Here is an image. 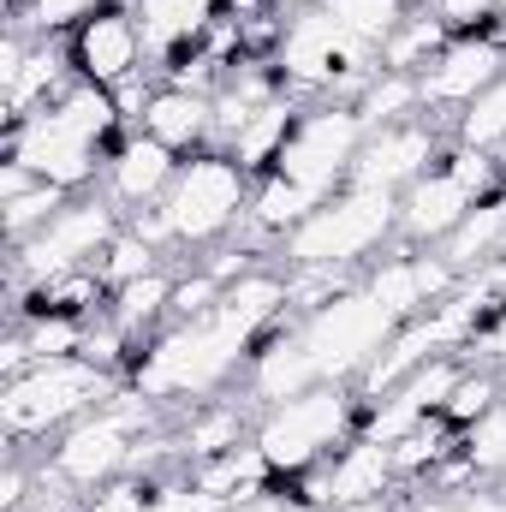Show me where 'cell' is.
Wrapping results in <instances>:
<instances>
[{
  "instance_id": "obj_22",
  "label": "cell",
  "mask_w": 506,
  "mask_h": 512,
  "mask_svg": "<svg viewBox=\"0 0 506 512\" xmlns=\"http://www.w3.org/2000/svg\"><path fill=\"white\" fill-rule=\"evenodd\" d=\"M501 251H506V191L483 197V203L441 239V256L459 268V280H465V274H483Z\"/></svg>"
},
{
  "instance_id": "obj_48",
  "label": "cell",
  "mask_w": 506,
  "mask_h": 512,
  "mask_svg": "<svg viewBox=\"0 0 506 512\" xmlns=\"http://www.w3.org/2000/svg\"><path fill=\"white\" fill-rule=\"evenodd\" d=\"M495 489H506V465H501V471H495Z\"/></svg>"
},
{
  "instance_id": "obj_27",
  "label": "cell",
  "mask_w": 506,
  "mask_h": 512,
  "mask_svg": "<svg viewBox=\"0 0 506 512\" xmlns=\"http://www.w3.org/2000/svg\"><path fill=\"white\" fill-rule=\"evenodd\" d=\"M310 209H316V197H310V191H298L292 179L268 173V179L251 191V209H245V215H251L256 233H268V239H286V233H292V227H298Z\"/></svg>"
},
{
  "instance_id": "obj_20",
  "label": "cell",
  "mask_w": 506,
  "mask_h": 512,
  "mask_svg": "<svg viewBox=\"0 0 506 512\" xmlns=\"http://www.w3.org/2000/svg\"><path fill=\"white\" fill-rule=\"evenodd\" d=\"M215 6L221 0H137V24H143V48L161 60H179L191 48H203V36L215 30Z\"/></svg>"
},
{
  "instance_id": "obj_37",
  "label": "cell",
  "mask_w": 506,
  "mask_h": 512,
  "mask_svg": "<svg viewBox=\"0 0 506 512\" xmlns=\"http://www.w3.org/2000/svg\"><path fill=\"white\" fill-rule=\"evenodd\" d=\"M399 512H506V489H423Z\"/></svg>"
},
{
  "instance_id": "obj_21",
  "label": "cell",
  "mask_w": 506,
  "mask_h": 512,
  "mask_svg": "<svg viewBox=\"0 0 506 512\" xmlns=\"http://www.w3.org/2000/svg\"><path fill=\"white\" fill-rule=\"evenodd\" d=\"M149 137H161L167 149H203L215 137V96H197V90H179V84H161L143 108V126Z\"/></svg>"
},
{
  "instance_id": "obj_28",
  "label": "cell",
  "mask_w": 506,
  "mask_h": 512,
  "mask_svg": "<svg viewBox=\"0 0 506 512\" xmlns=\"http://www.w3.org/2000/svg\"><path fill=\"white\" fill-rule=\"evenodd\" d=\"M423 108V96H417V78L411 72H376L370 84H364V96H358V114H364V126H399V120H411Z\"/></svg>"
},
{
  "instance_id": "obj_26",
  "label": "cell",
  "mask_w": 506,
  "mask_h": 512,
  "mask_svg": "<svg viewBox=\"0 0 506 512\" xmlns=\"http://www.w3.org/2000/svg\"><path fill=\"white\" fill-rule=\"evenodd\" d=\"M72 203V191H60V185H48V179H36V185H24V191H12V197H0V227H6V245H24V239H36L60 209Z\"/></svg>"
},
{
  "instance_id": "obj_10",
  "label": "cell",
  "mask_w": 506,
  "mask_h": 512,
  "mask_svg": "<svg viewBox=\"0 0 506 512\" xmlns=\"http://www.w3.org/2000/svg\"><path fill=\"white\" fill-rule=\"evenodd\" d=\"M495 155L453 143L405 197H399V239L405 245H441L483 197H495Z\"/></svg>"
},
{
  "instance_id": "obj_8",
  "label": "cell",
  "mask_w": 506,
  "mask_h": 512,
  "mask_svg": "<svg viewBox=\"0 0 506 512\" xmlns=\"http://www.w3.org/2000/svg\"><path fill=\"white\" fill-rule=\"evenodd\" d=\"M155 405L161 399H149L143 387H120L108 405H96L72 429H60V447H54L48 471L72 489H102V483L126 477L137 447H143V429L155 423Z\"/></svg>"
},
{
  "instance_id": "obj_4",
  "label": "cell",
  "mask_w": 506,
  "mask_h": 512,
  "mask_svg": "<svg viewBox=\"0 0 506 512\" xmlns=\"http://www.w3.org/2000/svg\"><path fill=\"white\" fill-rule=\"evenodd\" d=\"M280 84L298 96H334V102H358L364 84L381 72V54L370 42H358L322 0L292 6V18L280 24V48H274Z\"/></svg>"
},
{
  "instance_id": "obj_35",
  "label": "cell",
  "mask_w": 506,
  "mask_h": 512,
  "mask_svg": "<svg viewBox=\"0 0 506 512\" xmlns=\"http://www.w3.org/2000/svg\"><path fill=\"white\" fill-rule=\"evenodd\" d=\"M102 6H114V0H30V6H18L12 18H18V30L30 24V30H66V24H84V18H96Z\"/></svg>"
},
{
  "instance_id": "obj_50",
  "label": "cell",
  "mask_w": 506,
  "mask_h": 512,
  "mask_svg": "<svg viewBox=\"0 0 506 512\" xmlns=\"http://www.w3.org/2000/svg\"><path fill=\"white\" fill-rule=\"evenodd\" d=\"M501 24H506V12H501Z\"/></svg>"
},
{
  "instance_id": "obj_34",
  "label": "cell",
  "mask_w": 506,
  "mask_h": 512,
  "mask_svg": "<svg viewBox=\"0 0 506 512\" xmlns=\"http://www.w3.org/2000/svg\"><path fill=\"white\" fill-rule=\"evenodd\" d=\"M495 399H501V376H495V370H465V376L453 382V393H447V411H441V417H447V423H477Z\"/></svg>"
},
{
  "instance_id": "obj_19",
  "label": "cell",
  "mask_w": 506,
  "mask_h": 512,
  "mask_svg": "<svg viewBox=\"0 0 506 512\" xmlns=\"http://www.w3.org/2000/svg\"><path fill=\"white\" fill-rule=\"evenodd\" d=\"M0 84H6V114H12V126H18V120L42 114L48 102H60V96L78 84V78H72V48H54V42L42 36V42L24 48L18 72L0 78Z\"/></svg>"
},
{
  "instance_id": "obj_32",
  "label": "cell",
  "mask_w": 506,
  "mask_h": 512,
  "mask_svg": "<svg viewBox=\"0 0 506 512\" xmlns=\"http://www.w3.org/2000/svg\"><path fill=\"white\" fill-rule=\"evenodd\" d=\"M322 6H328L358 42H370L376 54H381V42L393 36V24L405 18V0H322Z\"/></svg>"
},
{
  "instance_id": "obj_41",
  "label": "cell",
  "mask_w": 506,
  "mask_h": 512,
  "mask_svg": "<svg viewBox=\"0 0 506 512\" xmlns=\"http://www.w3.org/2000/svg\"><path fill=\"white\" fill-rule=\"evenodd\" d=\"M12 512H84V501L72 495V483H60V477L42 465V483H36V495H30L24 507H12Z\"/></svg>"
},
{
  "instance_id": "obj_25",
  "label": "cell",
  "mask_w": 506,
  "mask_h": 512,
  "mask_svg": "<svg viewBox=\"0 0 506 512\" xmlns=\"http://www.w3.org/2000/svg\"><path fill=\"white\" fill-rule=\"evenodd\" d=\"M108 298H114V304H108V316L126 328L131 340H137V334L149 340V328H155V322L167 316V304H173V274H167V268H149V274L126 280V286H120V292H108Z\"/></svg>"
},
{
  "instance_id": "obj_24",
  "label": "cell",
  "mask_w": 506,
  "mask_h": 512,
  "mask_svg": "<svg viewBox=\"0 0 506 512\" xmlns=\"http://www.w3.org/2000/svg\"><path fill=\"white\" fill-rule=\"evenodd\" d=\"M441 48H447V24L435 18V6L429 12H405L393 24V36L381 42V72H411L417 78Z\"/></svg>"
},
{
  "instance_id": "obj_17",
  "label": "cell",
  "mask_w": 506,
  "mask_h": 512,
  "mask_svg": "<svg viewBox=\"0 0 506 512\" xmlns=\"http://www.w3.org/2000/svg\"><path fill=\"white\" fill-rule=\"evenodd\" d=\"M364 286L376 292V298L393 310V316H399V322H411V316L435 310V304L459 286V268H453L441 251H429V245H411V251L376 262Z\"/></svg>"
},
{
  "instance_id": "obj_49",
  "label": "cell",
  "mask_w": 506,
  "mask_h": 512,
  "mask_svg": "<svg viewBox=\"0 0 506 512\" xmlns=\"http://www.w3.org/2000/svg\"><path fill=\"white\" fill-rule=\"evenodd\" d=\"M286 6H310V0H286Z\"/></svg>"
},
{
  "instance_id": "obj_29",
  "label": "cell",
  "mask_w": 506,
  "mask_h": 512,
  "mask_svg": "<svg viewBox=\"0 0 506 512\" xmlns=\"http://www.w3.org/2000/svg\"><path fill=\"white\" fill-rule=\"evenodd\" d=\"M239 429H245L239 405H203V411H191V423L179 429V453H191V459L233 453V447H239Z\"/></svg>"
},
{
  "instance_id": "obj_11",
  "label": "cell",
  "mask_w": 506,
  "mask_h": 512,
  "mask_svg": "<svg viewBox=\"0 0 506 512\" xmlns=\"http://www.w3.org/2000/svg\"><path fill=\"white\" fill-rule=\"evenodd\" d=\"M364 137H370V126H364L358 102L304 108L298 126H292V137H286V149H280V161H274L268 173H280V179H292L298 191H310L316 203H328L334 191L352 185V161H358Z\"/></svg>"
},
{
  "instance_id": "obj_7",
  "label": "cell",
  "mask_w": 506,
  "mask_h": 512,
  "mask_svg": "<svg viewBox=\"0 0 506 512\" xmlns=\"http://www.w3.org/2000/svg\"><path fill=\"white\" fill-rule=\"evenodd\" d=\"M120 393V376L96 358H42L24 376H12L0 393V423L12 441H36L48 429H72L84 411L108 405Z\"/></svg>"
},
{
  "instance_id": "obj_15",
  "label": "cell",
  "mask_w": 506,
  "mask_h": 512,
  "mask_svg": "<svg viewBox=\"0 0 506 512\" xmlns=\"http://www.w3.org/2000/svg\"><path fill=\"white\" fill-rule=\"evenodd\" d=\"M143 54L149 48H143V24L131 6H102L96 18H84L72 30V72L84 84H102V90L126 84V78H137Z\"/></svg>"
},
{
  "instance_id": "obj_38",
  "label": "cell",
  "mask_w": 506,
  "mask_h": 512,
  "mask_svg": "<svg viewBox=\"0 0 506 512\" xmlns=\"http://www.w3.org/2000/svg\"><path fill=\"white\" fill-rule=\"evenodd\" d=\"M501 12L506 0H435V18L465 36H483V24H501Z\"/></svg>"
},
{
  "instance_id": "obj_44",
  "label": "cell",
  "mask_w": 506,
  "mask_h": 512,
  "mask_svg": "<svg viewBox=\"0 0 506 512\" xmlns=\"http://www.w3.org/2000/svg\"><path fill=\"white\" fill-rule=\"evenodd\" d=\"M221 512H310L298 495H274V489H256V495H245V501H233V507Z\"/></svg>"
},
{
  "instance_id": "obj_2",
  "label": "cell",
  "mask_w": 506,
  "mask_h": 512,
  "mask_svg": "<svg viewBox=\"0 0 506 512\" xmlns=\"http://www.w3.org/2000/svg\"><path fill=\"white\" fill-rule=\"evenodd\" d=\"M393 334H399V316L370 286H340L334 298L298 310V322L286 334L262 340L245 376H251V393L262 405H280V399L310 393L322 382H358L387 352Z\"/></svg>"
},
{
  "instance_id": "obj_33",
  "label": "cell",
  "mask_w": 506,
  "mask_h": 512,
  "mask_svg": "<svg viewBox=\"0 0 506 512\" xmlns=\"http://www.w3.org/2000/svg\"><path fill=\"white\" fill-rule=\"evenodd\" d=\"M459 447H465V459H471L477 477H495V471H501L506 465V399H495L477 423H465Z\"/></svg>"
},
{
  "instance_id": "obj_31",
  "label": "cell",
  "mask_w": 506,
  "mask_h": 512,
  "mask_svg": "<svg viewBox=\"0 0 506 512\" xmlns=\"http://www.w3.org/2000/svg\"><path fill=\"white\" fill-rule=\"evenodd\" d=\"M102 280H108V292H120L126 280H137V274H149V268H161V251L143 239V233H131V227H120L108 245H102V256L90 262Z\"/></svg>"
},
{
  "instance_id": "obj_14",
  "label": "cell",
  "mask_w": 506,
  "mask_h": 512,
  "mask_svg": "<svg viewBox=\"0 0 506 512\" xmlns=\"http://www.w3.org/2000/svg\"><path fill=\"white\" fill-rule=\"evenodd\" d=\"M506 72V42L501 36H459V42H447L423 72H417V96H423V108H441V114H453V108H471L495 78Z\"/></svg>"
},
{
  "instance_id": "obj_23",
  "label": "cell",
  "mask_w": 506,
  "mask_h": 512,
  "mask_svg": "<svg viewBox=\"0 0 506 512\" xmlns=\"http://www.w3.org/2000/svg\"><path fill=\"white\" fill-rule=\"evenodd\" d=\"M298 102L292 96H274V102H262V108H251V120L227 137V155L245 167V173H256V167H274L280 161V149H286V137H292V126H298Z\"/></svg>"
},
{
  "instance_id": "obj_30",
  "label": "cell",
  "mask_w": 506,
  "mask_h": 512,
  "mask_svg": "<svg viewBox=\"0 0 506 512\" xmlns=\"http://www.w3.org/2000/svg\"><path fill=\"white\" fill-rule=\"evenodd\" d=\"M459 143L465 149H483V155H501L506 149V72L459 114Z\"/></svg>"
},
{
  "instance_id": "obj_36",
  "label": "cell",
  "mask_w": 506,
  "mask_h": 512,
  "mask_svg": "<svg viewBox=\"0 0 506 512\" xmlns=\"http://www.w3.org/2000/svg\"><path fill=\"white\" fill-rule=\"evenodd\" d=\"M221 280L209 274V268H197V274H185V280H173V304H167V322H197V316H209L215 304H221Z\"/></svg>"
},
{
  "instance_id": "obj_1",
  "label": "cell",
  "mask_w": 506,
  "mask_h": 512,
  "mask_svg": "<svg viewBox=\"0 0 506 512\" xmlns=\"http://www.w3.org/2000/svg\"><path fill=\"white\" fill-rule=\"evenodd\" d=\"M280 304H292L286 274L256 268L245 280H233L209 316L173 322L167 334H155L143 346V358L131 364V387H143L149 399H203V393H215L227 376H239V364L256 358V340L280 316Z\"/></svg>"
},
{
  "instance_id": "obj_39",
  "label": "cell",
  "mask_w": 506,
  "mask_h": 512,
  "mask_svg": "<svg viewBox=\"0 0 506 512\" xmlns=\"http://www.w3.org/2000/svg\"><path fill=\"white\" fill-rule=\"evenodd\" d=\"M84 512H149V483L143 477H114V483H102V489H90V501Z\"/></svg>"
},
{
  "instance_id": "obj_6",
  "label": "cell",
  "mask_w": 506,
  "mask_h": 512,
  "mask_svg": "<svg viewBox=\"0 0 506 512\" xmlns=\"http://www.w3.org/2000/svg\"><path fill=\"white\" fill-rule=\"evenodd\" d=\"M387 239H399V197L346 185L328 203H316L280 239V256H286V268H328V274H340V268L376 256Z\"/></svg>"
},
{
  "instance_id": "obj_45",
  "label": "cell",
  "mask_w": 506,
  "mask_h": 512,
  "mask_svg": "<svg viewBox=\"0 0 506 512\" xmlns=\"http://www.w3.org/2000/svg\"><path fill=\"white\" fill-rule=\"evenodd\" d=\"M24 501H30V471L12 459V465H6V483H0V507L12 512V507H24Z\"/></svg>"
},
{
  "instance_id": "obj_18",
  "label": "cell",
  "mask_w": 506,
  "mask_h": 512,
  "mask_svg": "<svg viewBox=\"0 0 506 512\" xmlns=\"http://www.w3.org/2000/svg\"><path fill=\"white\" fill-rule=\"evenodd\" d=\"M179 149H167L161 137H149V131H131L126 143H114L108 149V167H102V185H108V197L137 215V209H155L161 197H167V185L179 179Z\"/></svg>"
},
{
  "instance_id": "obj_13",
  "label": "cell",
  "mask_w": 506,
  "mask_h": 512,
  "mask_svg": "<svg viewBox=\"0 0 506 512\" xmlns=\"http://www.w3.org/2000/svg\"><path fill=\"white\" fill-rule=\"evenodd\" d=\"M441 155H447V149H441V137H435V126H423V120L376 126L370 137H364L358 161H352V185L405 197V191H411L435 161H441Z\"/></svg>"
},
{
  "instance_id": "obj_43",
  "label": "cell",
  "mask_w": 506,
  "mask_h": 512,
  "mask_svg": "<svg viewBox=\"0 0 506 512\" xmlns=\"http://www.w3.org/2000/svg\"><path fill=\"white\" fill-rule=\"evenodd\" d=\"M108 96H114L120 120H137V126H143V108H149V96H155V90H143V72H137V78H126V84H114Z\"/></svg>"
},
{
  "instance_id": "obj_12",
  "label": "cell",
  "mask_w": 506,
  "mask_h": 512,
  "mask_svg": "<svg viewBox=\"0 0 506 512\" xmlns=\"http://www.w3.org/2000/svg\"><path fill=\"white\" fill-rule=\"evenodd\" d=\"M120 203L102 191V197H72L36 239H24V245H12V286L18 292H42L48 280H60V274H72V268H90L102 245L120 233Z\"/></svg>"
},
{
  "instance_id": "obj_40",
  "label": "cell",
  "mask_w": 506,
  "mask_h": 512,
  "mask_svg": "<svg viewBox=\"0 0 506 512\" xmlns=\"http://www.w3.org/2000/svg\"><path fill=\"white\" fill-rule=\"evenodd\" d=\"M149 512H221V501H215L197 477H185V483H161V489H149Z\"/></svg>"
},
{
  "instance_id": "obj_47",
  "label": "cell",
  "mask_w": 506,
  "mask_h": 512,
  "mask_svg": "<svg viewBox=\"0 0 506 512\" xmlns=\"http://www.w3.org/2000/svg\"><path fill=\"white\" fill-rule=\"evenodd\" d=\"M334 512H399L387 495H376V501H352V507H334Z\"/></svg>"
},
{
  "instance_id": "obj_3",
  "label": "cell",
  "mask_w": 506,
  "mask_h": 512,
  "mask_svg": "<svg viewBox=\"0 0 506 512\" xmlns=\"http://www.w3.org/2000/svg\"><path fill=\"white\" fill-rule=\"evenodd\" d=\"M114 126H120L114 96L102 84L78 78L60 102H48L42 114H30V120H18V126L6 131V161L30 167L36 179H48L60 191H84L108 167L102 149H108Z\"/></svg>"
},
{
  "instance_id": "obj_5",
  "label": "cell",
  "mask_w": 506,
  "mask_h": 512,
  "mask_svg": "<svg viewBox=\"0 0 506 512\" xmlns=\"http://www.w3.org/2000/svg\"><path fill=\"white\" fill-rule=\"evenodd\" d=\"M352 423H358L352 382H322L310 393H292V399L268 405L251 435V447L262 453V465L274 477H304V471L328 465L352 441Z\"/></svg>"
},
{
  "instance_id": "obj_46",
  "label": "cell",
  "mask_w": 506,
  "mask_h": 512,
  "mask_svg": "<svg viewBox=\"0 0 506 512\" xmlns=\"http://www.w3.org/2000/svg\"><path fill=\"white\" fill-rule=\"evenodd\" d=\"M483 280H489V286H495V292H506V251L495 256V262H489V268H483Z\"/></svg>"
},
{
  "instance_id": "obj_9",
  "label": "cell",
  "mask_w": 506,
  "mask_h": 512,
  "mask_svg": "<svg viewBox=\"0 0 506 512\" xmlns=\"http://www.w3.org/2000/svg\"><path fill=\"white\" fill-rule=\"evenodd\" d=\"M245 209H251V173L227 149H197L161 197V221H167L173 251L233 233L245 221Z\"/></svg>"
},
{
  "instance_id": "obj_42",
  "label": "cell",
  "mask_w": 506,
  "mask_h": 512,
  "mask_svg": "<svg viewBox=\"0 0 506 512\" xmlns=\"http://www.w3.org/2000/svg\"><path fill=\"white\" fill-rule=\"evenodd\" d=\"M483 364H506V304L483 322V334H477V346H471Z\"/></svg>"
},
{
  "instance_id": "obj_16",
  "label": "cell",
  "mask_w": 506,
  "mask_h": 512,
  "mask_svg": "<svg viewBox=\"0 0 506 512\" xmlns=\"http://www.w3.org/2000/svg\"><path fill=\"white\" fill-rule=\"evenodd\" d=\"M459 376H465V358H429V364H417L399 387H387V393H381V405L370 411L364 435L393 447L399 435H411L417 423H429V417H441V411H447V393H453Z\"/></svg>"
}]
</instances>
